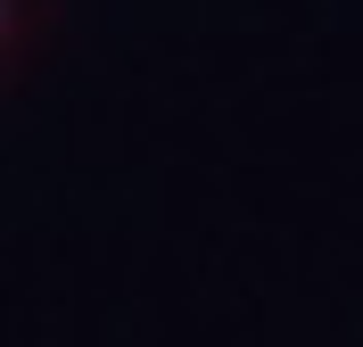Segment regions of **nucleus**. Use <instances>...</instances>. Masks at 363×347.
Instances as JSON below:
<instances>
[{"instance_id": "1", "label": "nucleus", "mask_w": 363, "mask_h": 347, "mask_svg": "<svg viewBox=\"0 0 363 347\" xmlns=\"http://www.w3.org/2000/svg\"><path fill=\"white\" fill-rule=\"evenodd\" d=\"M0 25H9V9H0Z\"/></svg>"}]
</instances>
